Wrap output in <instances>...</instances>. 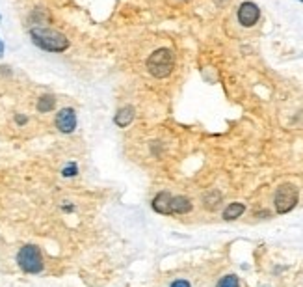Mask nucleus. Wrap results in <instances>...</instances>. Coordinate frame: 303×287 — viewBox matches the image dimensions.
Wrapping results in <instances>:
<instances>
[{"label":"nucleus","mask_w":303,"mask_h":287,"mask_svg":"<svg viewBox=\"0 0 303 287\" xmlns=\"http://www.w3.org/2000/svg\"><path fill=\"white\" fill-rule=\"evenodd\" d=\"M30 37L32 41L43 49V51H49V52H63L69 49V39H67L61 32L58 30H52V28H32L30 30Z\"/></svg>","instance_id":"f257e3e1"},{"label":"nucleus","mask_w":303,"mask_h":287,"mask_svg":"<svg viewBox=\"0 0 303 287\" xmlns=\"http://www.w3.org/2000/svg\"><path fill=\"white\" fill-rule=\"evenodd\" d=\"M173 67H175V56L171 49H156L151 52V56L147 58V71L155 79H166L173 73Z\"/></svg>","instance_id":"f03ea898"},{"label":"nucleus","mask_w":303,"mask_h":287,"mask_svg":"<svg viewBox=\"0 0 303 287\" xmlns=\"http://www.w3.org/2000/svg\"><path fill=\"white\" fill-rule=\"evenodd\" d=\"M17 263L21 267V271L28 274H37L43 271V256H41L39 248L34 244L22 246L17 254Z\"/></svg>","instance_id":"7ed1b4c3"},{"label":"nucleus","mask_w":303,"mask_h":287,"mask_svg":"<svg viewBox=\"0 0 303 287\" xmlns=\"http://www.w3.org/2000/svg\"><path fill=\"white\" fill-rule=\"evenodd\" d=\"M298 198H300V192H298V189L294 185L290 183L281 185L277 189V192H275V198H274L275 211L279 214L290 213L298 205Z\"/></svg>","instance_id":"20e7f679"},{"label":"nucleus","mask_w":303,"mask_h":287,"mask_svg":"<svg viewBox=\"0 0 303 287\" xmlns=\"http://www.w3.org/2000/svg\"><path fill=\"white\" fill-rule=\"evenodd\" d=\"M260 17V9L257 4H253V2H242L240 7H238V21L242 26L245 28H249L253 24H257Z\"/></svg>","instance_id":"39448f33"},{"label":"nucleus","mask_w":303,"mask_h":287,"mask_svg":"<svg viewBox=\"0 0 303 287\" xmlns=\"http://www.w3.org/2000/svg\"><path fill=\"white\" fill-rule=\"evenodd\" d=\"M56 127H58L60 133H73L76 129V114L73 108H61L56 114Z\"/></svg>","instance_id":"423d86ee"},{"label":"nucleus","mask_w":303,"mask_h":287,"mask_svg":"<svg viewBox=\"0 0 303 287\" xmlns=\"http://www.w3.org/2000/svg\"><path fill=\"white\" fill-rule=\"evenodd\" d=\"M171 199H173V196L170 192H158L153 199V209L160 214H171Z\"/></svg>","instance_id":"0eeeda50"},{"label":"nucleus","mask_w":303,"mask_h":287,"mask_svg":"<svg viewBox=\"0 0 303 287\" xmlns=\"http://www.w3.org/2000/svg\"><path fill=\"white\" fill-rule=\"evenodd\" d=\"M192 209V201L186 196H173V199H171V214H186Z\"/></svg>","instance_id":"6e6552de"},{"label":"nucleus","mask_w":303,"mask_h":287,"mask_svg":"<svg viewBox=\"0 0 303 287\" xmlns=\"http://www.w3.org/2000/svg\"><path fill=\"white\" fill-rule=\"evenodd\" d=\"M134 116H136V110H134L132 106H123V108H119V112L114 116V123L118 127H128L132 123Z\"/></svg>","instance_id":"1a4fd4ad"},{"label":"nucleus","mask_w":303,"mask_h":287,"mask_svg":"<svg viewBox=\"0 0 303 287\" xmlns=\"http://www.w3.org/2000/svg\"><path fill=\"white\" fill-rule=\"evenodd\" d=\"M245 211V205L240 203V201H233L229 205L223 209V220H237L240 218Z\"/></svg>","instance_id":"9d476101"},{"label":"nucleus","mask_w":303,"mask_h":287,"mask_svg":"<svg viewBox=\"0 0 303 287\" xmlns=\"http://www.w3.org/2000/svg\"><path fill=\"white\" fill-rule=\"evenodd\" d=\"M203 201H205V207H207L208 211H214L216 207L220 205V201H222V194L218 191H210L208 194H205Z\"/></svg>","instance_id":"9b49d317"},{"label":"nucleus","mask_w":303,"mask_h":287,"mask_svg":"<svg viewBox=\"0 0 303 287\" xmlns=\"http://www.w3.org/2000/svg\"><path fill=\"white\" fill-rule=\"evenodd\" d=\"M56 106V97L54 96H43L37 101V110L39 112H51Z\"/></svg>","instance_id":"f8f14e48"},{"label":"nucleus","mask_w":303,"mask_h":287,"mask_svg":"<svg viewBox=\"0 0 303 287\" xmlns=\"http://www.w3.org/2000/svg\"><path fill=\"white\" fill-rule=\"evenodd\" d=\"M216 287H240V282H238V276L227 274V276H223L222 280L218 282V286Z\"/></svg>","instance_id":"ddd939ff"},{"label":"nucleus","mask_w":303,"mask_h":287,"mask_svg":"<svg viewBox=\"0 0 303 287\" xmlns=\"http://www.w3.org/2000/svg\"><path fill=\"white\" fill-rule=\"evenodd\" d=\"M78 174V166H76V162H69L65 168L61 170V176L63 177H74Z\"/></svg>","instance_id":"4468645a"},{"label":"nucleus","mask_w":303,"mask_h":287,"mask_svg":"<svg viewBox=\"0 0 303 287\" xmlns=\"http://www.w3.org/2000/svg\"><path fill=\"white\" fill-rule=\"evenodd\" d=\"M170 287H190V282L188 280H175Z\"/></svg>","instance_id":"2eb2a0df"},{"label":"nucleus","mask_w":303,"mask_h":287,"mask_svg":"<svg viewBox=\"0 0 303 287\" xmlns=\"http://www.w3.org/2000/svg\"><path fill=\"white\" fill-rule=\"evenodd\" d=\"M15 121H17V123H26V118H22V116H17V118H15Z\"/></svg>","instance_id":"dca6fc26"},{"label":"nucleus","mask_w":303,"mask_h":287,"mask_svg":"<svg viewBox=\"0 0 303 287\" xmlns=\"http://www.w3.org/2000/svg\"><path fill=\"white\" fill-rule=\"evenodd\" d=\"M4 54V43H2V39H0V56Z\"/></svg>","instance_id":"f3484780"},{"label":"nucleus","mask_w":303,"mask_h":287,"mask_svg":"<svg viewBox=\"0 0 303 287\" xmlns=\"http://www.w3.org/2000/svg\"><path fill=\"white\" fill-rule=\"evenodd\" d=\"M302 2H303V0H302Z\"/></svg>","instance_id":"a211bd4d"}]
</instances>
